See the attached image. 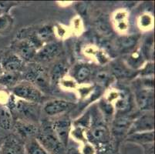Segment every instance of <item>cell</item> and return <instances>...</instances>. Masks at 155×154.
<instances>
[{
	"label": "cell",
	"instance_id": "5bb4252c",
	"mask_svg": "<svg viewBox=\"0 0 155 154\" xmlns=\"http://www.w3.org/2000/svg\"><path fill=\"white\" fill-rule=\"evenodd\" d=\"M38 48L30 39H24L18 42L15 46V53L19 56L25 63L29 62L36 56Z\"/></svg>",
	"mask_w": 155,
	"mask_h": 154
},
{
	"label": "cell",
	"instance_id": "ba28073f",
	"mask_svg": "<svg viewBox=\"0 0 155 154\" xmlns=\"http://www.w3.org/2000/svg\"><path fill=\"white\" fill-rule=\"evenodd\" d=\"M0 154H26L25 143L18 136L10 134L3 139Z\"/></svg>",
	"mask_w": 155,
	"mask_h": 154
},
{
	"label": "cell",
	"instance_id": "d6986e66",
	"mask_svg": "<svg viewBox=\"0 0 155 154\" xmlns=\"http://www.w3.org/2000/svg\"><path fill=\"white\" fill-rule=\"evenodd\" d=\"M67 72V66L63 62L57 63L52 68L50 73V83L53 85L57 84L59 81L63 78Z\"/></svg>",
	"mask_w": 155,
	"mask_h": 154
},
{
	"label": "cell",
	"instance_id": "484cf974",
	"mask_svg": "<svg viewBox=\"0 0 155 154\" xmlns=\"http://www.w3.org/2000/svg\"><path fill=\"white\" fill-rule=\"evenodd\" d=\"M12 94L9 93V90L0 87V106H7L10 103Z\"/></svg>",
	"mask_w": 155,
	"mask_h": 154
},
{
	"label": "cell",
	"instance_id": "8992f818",
	"mask_svg": "<svg viewBox=\"0 0 155 154\" xmlns=\"http://www.w3.org/2000/svg\"><path fill=\"white\" fill-rule=\"evenodd\" d=\"M50 123L54 133L67 149L71 129V120L70 117L66 115H62L61 116H58V118L54 120V121L50 122Z\"/></svg>",
	"mask_w": 155,
	"mask_h": 154
},
{
	"label": "cell",
	"instance_id": "7402d4cb",
	"mask_svg": "<svg viewBox=\"0 0 155 154\" xmlns=\"http://www.w3.org/2000/svg\"><path fill=\"white\" fill-rule=\"evenodd\" d=\"M128 141H131L134 143H149L153 141V132H143V133H136L128 135Z\"/></svg>",
	"mask_w": 155,
	"mask_h": 154
},
{
	"label": "cell",
	"instance_id": "ac0fdd59",
	"mask_svg": "<svg viewBox=\"0 0 155 154\" xmlns=\"http://www.w3.org/2000/svg\"><path fill=\"white\" fill-rule=\"evenodd\" d=\"M93 72L91 66L87 64L78 65L74 70V78L79 83H84L92 77Z\"/></svg>",
	"mask_w": 155,
	"mask_h": 154
},
{
	"label": "cell",
	"instance_id": "cb8c5ba5",
	"mask_svg": "<svg viewBox=\"0 0 155 154\" xmlns=\"http://www.w3.org/2000/svg\"><path fill=\"white\" fill-rule=\"evenodd\" d=\"M36 36L43 45V42L47 43V42H52V41H53V32L52 30V28L50 26H45V27L41 28L40 29H39L37 33L36 34Z\"/></svg>",
	"mask_w": 155,
	"mask_h": 154
},
{
	"label": "cell",
	"instance_id": "e0dca14e",
	"mask_svg": "<svg viewBox=\"0 0 155 154\" xmlns=\"http://www.w3.org/2000/svg\"><path fill=\"white\" fill-rule=\"evenodd\" d=\"M14 118L7 106H0V131H9L13 129Z\"/></svg>",
	"mask_w": 155,
	"mask_h": 154
},
{
	"label": "cell",
	"instance_id": "f546056e",
	"mask_svg": "<svg viewBox=\"0 0 155 154\" xmlns=\"http://www.w3.org/2000/svg\"><path fill=\"white\" fill-rule=\"evenodd\" d=\"M2 66H1V56H0V76H1V74L2 73Z\"/></svg>",
	"mask_w": 155,
	"mask_h": 154
},
{
	"label": "cell",
	"instance_id": "ffe728a7",
	"mask_svg": "<svg viewBox=\"0 0 155 154\" xmlns=\"http://www.w3.org/2000/svg\"><path fill=\"white\" fill-rule=\"evenodd\" d=\"M111 74L117 78H127L133 75V72L130 70L127 65L121 62H115L112 64L110 68Z\"/></svg>",
	"mask_w": 155,
	"mask_h": 154
},
{
	"label": "cell",
	"instance_id": "4316f807",
	"mask_svg": "<svg viewBox=\"0 0 155 154\" xmlns=\"http://www.w3.org/2000/svg\"><path fill=\"white\" fill-rule=\"evenodd\" d=\"M153 39H150L147 40L146 42L143 44V55L148 59H152L153 57Z\"/></svg>",
	"mask_w": 155,
	"mask_h": 154
},
{
	"label": "cell",
	"instance_id": "5b68a950",
	"mask_svg": "<svg viewBox=\"0 0 155 154\" xmlns=\"http://www.w3.org/2000/svg\"><path fill=\"white\" fill-rule=\"evenodd\" d=\"M74 103L64 100H52L46 102L42 107V112L49 117L60 116L73 109Z\"/></svg>",
	"mask_w": 155,
	"mask_h": 154
},
{
	"label": "cell",
	"instance_id": "83f0119b",
	"mask_svg": "<svg viewBox=\"0 0 155 154\" xmlns=\"http://www.w3.org/2000/svg\"><path fill=\"white\" fill-rule=\"evenodd\" d=\"M11 22V18L6 14L0 15V31H4L9 26Z\"/></svg>",
	"mask_w": 155,
	"mask_h": 154
},
{
	"label": "cell",
	"instance_id": "4fadbf2b",
	"mask_svg": "<svg viewBox=\"0 0 155 154\" xmlns=\"http://www.w3.org/2000/svg\"><path fill=\"white\" fill-rule=\"evenodd\" d=\"M138 108L143 111H152L153 109V88L140 89L135 96Z\"/></svg>",
	"mask_w": 155,
	"mask_h": 154
},
{
	"label": "cell",
	"instance_id": "8fae6325",
	"mask_svg": "<svg viewBox=\"0 0 155 154\" xmlns=\"http://www.w3.org/2000/svg\"><path fill=\"white\" fill-rule=\"evenodd\" d=\"M87 137L94 143H106L110 139V133L108 127L104 123H95L87 133Z\"/></svg>",
	"mask_w": 155,
	"mask_h": 154
},
{
	"label": "cell",
	"instance_id": "52a82bcc",
	"mask_svg": "<svg viewBox=\"0 0 155 154\" xmlns=\"http://www.w3.org/2000/svg\"><path fill=\"white\" fill-rule=\"evenodd\" d=\"M62 51V46L58 42H47L39 48L36 52L35 60L38 63H48L60 56Z\"/></svg>",
	"mask_w": 155,
	"mask_h": 154
},
{
	"label": "cell",
	"instance_id": "603a6c76",
	"mask_svg": "<svg viewBox=\"0 0 155 154\" xmlns=\"http://www.w3.org/2000/svg\"><path fill=\"white\" fill-rule=\"evenodd\" d=\"M139 39V36H130L121 37L120 39H118V48L121 51L125 52V51H130V49H134L137 45Z\"/></svg>",
	"mask_w": 155,
	"mask_h": 154
},
{
	"label": "cell",
	"instance_id": "277c9868",
	"mask_svg": "<svg viewBox=\"0 0 155 154\" xmlns=\"http://www.w3.org/2000/svg\"><path fill=\"white\" fill-rule=\"evenodd\" d=\"M12 94L20 100L40 103L43 100L44 96L34 85L26 80H22L11 90Z\"/></svg>",
	"mask_w": 155,
	"mask_h": 154
},
{
	"label": "cell",
	"instance_id": "f1b7e54d",
	"mask_svg": "<svg viewBox=\"0 0 155 154\" xmlns=\"http://www.w3.org/2000/svg\"><path fill=\"white\" fill-rule=\"evenodd\" d=\"M140 55L139 56H138L137 58H136V60H135V61H136V63H137V61H138V60H139V59H140ZM130 65H131V63L134 62V58L133 56H132V57L130 58Z\"/></svg>",
	"mask_w": 155,
	"mask_h": 154
},
{
	"label": "cell",
	"instance_id": "d4e9b609",
	"mask_svg": "<svg viewBox=\"0 0 155 154\" xmlns=\"http://www.w3.org/2000/svg\"><path fill=\"white\" fill-rule=\"evenodd\" d=\"M110 75L111 73L107 70H100L97 72L94 79L97 84L99 85L100 87H105L110 80Z\"/></svg>",
	"mask_w": 155,
	"mask_h": 154
},
{
	"label": "cell",
	"instance_id": "2e32d148",
	"mask_svg": "<svg viewBox=\"0 0 155 154\" xmlns=\"http://www.w3.org/2000/svg\"><path fill=\"white\" fill-rule=\"evenodd\" d=\"M130 117L125 114H120L117 116L113 124V133L115 135H122L124 133H127L130 124L132 123Z\"/></svg>",
	"mask_w": 155,
	"mask_h": 154
},
{
	"label": "cell",
	"instance_id": "7c38bea8",
	"mask_svg": "<svg viewBox=\"0 0 155 154\" xmlns=\"http://www.w3.org/2000/svg\"><path fill=\"white\" fill-rule=\"evenodd\" d=\"M39 126L36 124L21 120H14L13 129H15L19 137L26 140L31 138H36L39 132Z\"/></svg>",
	"mask_w": 155,
	"mask_h": 154
},
{
	"label": "cell",
	"instance_id": "7a4b0ae2",
	"mask_svg": "<svg viewBox=\"0 0 155 154\" xmlns=\"http://www.w3.org/2000/svg\"><path fill=\"white\" fill-rule=\"evenodd\" d=\"M22 76V80L33 84L43 93L50 92V74L41 64L36 63L26 66Z\"/></svg>",
	"mask_w": 155,
	"mask_h": 154
},
{
	"label": "cell",
	"instance_id": "30bf717a",
	"mask_svg": "<svg viewBox=\"0 0 155 154\" xmlns=\"http://www.w3.org/2000/svg\"><path fill=\"white\" fill-rule=\"evenodd\" d=\"M1 66L4 72L22 73L26 67V63L15 53H10L3 57L1 56Z\"/></svg>",
	"mask_w": 155,
	"mask_h": 154
},
{
	"label": "cell",
	"instance_id": "9c48e42d",
	"mask_svg": "<svg viewBox=\"0 0 155 154\" xmlns=\"http://www.w3.org/2000/svg\"><path fill=\"white\" fill-rule=\"evenodd\" d=\"M153 115L152 113H145L137 117L132 121L128 129L127 135L136 133H143L153 131Z\"/></svg>",
	"mask_w": 155,
	"mask_h": 154
},
{
	"label": "cell",
	"instance_id": "6da1fadb",
	"mask_svg": "<svg viewBox=\"0 0 155 154\" xmlns=\"http://www.w3.org/2000/svg\"><path fill=\"white\" fill-rule=\"evenodd\" d=\"M7 107L10 110L14 120H21L38 125L42 116V108L39 103L26 100H15L12 95Z\"/></svg>",
	"mask_w": 155,
	"mask_h": 154
},
{
	"label": "cell",
	"instance_id": "3957f363",
	"mask_svg": "<svg viewBox=\"0 0 155 154\" xmlns=\"http://www.w3.org/2000/svg\"><path fill=\"white\" fill-rule=\"evenodd\" d=\"M36 139L50 154H65L66 148L53 132L50 122L42 123Z\"/></svg>",
	"mask_w": 155,
	"mask_h": 154
},
{
	"label": "cell",
	"instance_id": "9a60e30c",
	"mask_svg": "<svg viewBox=\"0 0 155 154\" xmlns=\"http://www.w3.org/2000/svg\"><path fill=\"white\" fill-rule=\"evenodd\" d=\"M22 80V73L3 71L0 76V87L7 90H12L15 85H17Z\"/></svg>",
	"mask_w": 155,
	"mask_h": 154
},
{
	"label": "cell",
	"instance_id": "4dcf8cb0",
	"mask_svg": "<svg viewBox=\"0 0 155 154\" xmlns=\"http://www.w3.org/2000/svg\"><path fill=\"white\" fill-rule=\"evenodd\" d=\"M2 142H3V140H2V139H0V147H1V145H2Z\"/></svg>",
	"mask_w": 155,
	"mask_h": 154
},
{
	"label": "cell",
	"instance_id": "44dd1931",
	"mask_svg": "<svg viewBox=\"0 0 155 154\" xmlns=\"http://www.w3.org/2000/svg\"><path fill=\"white\" fill-rule=\"evenodd\" d=\"M26 154H50L36 138H31L25 142Z\"/></svg>",
	"mask_w": 155,
	"mask_h": 154
}]
</instances>
